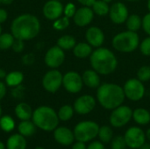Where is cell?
Returning a JSON list of instances; mask_svg holds the SVG:
<instances>
[{"mask_svg": "<svg viewBox=\"0 0 150 149\" xmlns=\"http://www.w3.org/2000/svg\"><path fill=\"white\" fill-rule=\"evenodd\" d=\"M7 92V89H6V83H3L0 81V100H2Z\"/></svg>", "mask_w": 150, "mask_h": 149, "instance_id": "obj_44", "label": "cell"}, {"mask_svg": "<svg viewBox=\"0 0 150 149\" xmlns=\"http://www.w3.org/2000/svg\"><path fill=\"white\" fill-rule=\"evenodd\" d=\"M142 28L144 32L150 36V12L147 13L142 18Z\"/></svg>", "mask_w": 150, "mask_h": 149, "instance_id": "obj_38", "label": "cell"}, {"mask_svg": "<svg viewBox=\"0 0 150 149\" xmlns=\"http://www.w3.org/2000/svg\"><path fill=\"white\" fill-rule=\"evenodd\" d=\"M11 48L13 49L14 52L16 53H21L24 48H25V44H24V41L21 40H17L15 39L14 42H13V45L11 47Z\"/></svg>", "mask_w": 150, "mask_h": 149, "instance_id": "obj_39", "label": "cell"}, {"mask_svg": "<svg viewBox=\"0 0 150 149\" xmlns=\"http://www.w3.org/2000/svg\"><path fill=\"white\" fill-rule=\"evenodd\" d=\"M137 78L142 83L150 80V66H142L137 72Z\"/></svg>", "mask_w": 150, "mask_h": 149, "instance_id": "obj_34", "label": "cell"}, {"mask_svg": "<svg viewBox=\"0 0 150 149\" xmlns=\"http://www.w3.org/2000/svg\"><path fill=\"white\" fill-rule=\"evenodd\" d=\"M71 149H87V145L82 141H76L72 144Z\"/></svg>", "mask_w": 150, "mask_h": 149, "instance_id": "obj_43", "label": "cell"}, {"mask_svg": "<svg viewBox=\"0 0 150 149\" xmlns=\"http://www.w3.org/2000/svg\"><path fill=\"white\" fill-rule=\"evenodd\" d=\"M113 137H114V133L110 126L105 125L99 127L98 138L101 142H103L104 144H108L112 141Z\"/></svg>", "mask_w": 150, "mask_h": 149, "instance_id": "obj_27", "label": "cell"}, {"mask_svg": "<svg viewBox=\"0 0 150 149\" xmlns=\"http://www.w3.org/2000/svg\"><path fill=\"white\" fill-rule=\"evenodd\" d=\"M5 146L6 149H26V138L18 133H13L7 139Z\"/></svg>", "mask_w": 150, "mask_h": 149, "instance_id": "obj_20", "label": "cell"}, {"mask_svg": "<svg viewBox=\"0 0 150 149\" xmlns=\"http://www.w3.org/2000/svg\"><path fill=\"white\" fill-rule=\"evenodd\" d=\"M129 16V11L127 5L121 2L114 3L109 11V17L112 23L116 25H120L126 22Z\"/></svg>", "mask_w": 150, "mask_h": 149, "instance_id": "obj_14", "label": "cell"}, {"mask_svg": "<svg viewBox=\"0 0 150 149\" xmlns=\"http://www.w3.org/2000/svg\"><path fill=\"white\" fill-rule=\"evenodd\" d=\"M85 39L92 47H100L105 41V34L98 26H91L85 32Z\"/></svg>", "mask_w": 150, "mask_h": 149, "instance_id": "obj_18", "label": "cell"}, {"mask_svg": "<svg viewBox=\"0 0 150 149\" xmlns=\"http://www.w3.org/2000/svg\"><path fill=\"white\" fill-rule=\"evenodd\" d=\"M112 47L120 53H132L140 46V37L136 32L125 31L116 34L112 40Z\"/></svg>", "mask_w": 150, "mask_h": 149, "instance_id": "obj_5", "label": "cell"}, {"mask_svg": "<svg viewBox=\"0 0 150 149\" xmlns=\"http://www.w3.org/2000/svg\"><path fill=\"white\" fill-rule=\"evenodd\" d=\"M91 9L94 13L98 16H106L107 14H109L110 6L109 4L102 0H96L95 3L91 5Z\"/></svg>", "mask_w": 150, "mask_h": 149, "instance_id": "obj_30", "label": "cell"}, {"mask_svg": "<svg viewBox=\"0 0 150 149\" xmlns=\"http://www.w3.org/2000/svg\"><path fill=\"white\" fill-rule=\"evenodd\" d=\"M94 11H92L91 7L89 6H83L76 10L73 19L75 24L77 26L83 27L91 23L94 18Z\"/></svg>", "mask_w": 150, "mask_h": 149, "instance_id": "obj_17", "label": "cell"}, {"mask_svg": "<svg viewBox=\"0 0 150 149\" xmlns=\"http://www.w3.org/2000/svg\"><path fill=\"white\" fill-rule=\"evenodd\" d=\"M96 98L91 95H83L77 97L73 105L75 112L79 115H87L96 107Z\"/></svg>", "mask_w": 150, "mask_h": 149, "instance_id": "obj_12", "label": "cell"}, {"mask_svg": "<svg viewBox=\"0 0 150 149\" xmlns=\"http://www.w3.org/2000/svg\"><path fill=\"white\" fill-rule=\"evenodd\" d=\"M83 6H89L91 7V5L95 3L96 0H77Z\"/></svg>", "mask_w": 150, "mask_h": 149, "instance_id": "obj_46", "label": "cell"}, {"mask_svg": "<svg viewBox=\"0 0 150 149\" xmlns=\"http://www.w3.org/2000/svg\"><path fill=\"white\" fill-rule=\"evenodd\" d=\"M92 47L88 42H79L76 43L73 48V54L76 58L85 59L90 57L92 54Z\"/></svg>", "mask_w": 150, "mask_h": 149, "instance_id": "obj_23", "label": "cell"}, {"mask_svg": "<svg viewBox=\"0 0 150 149\" xmlns=\"http://www.w3.org/2000/svg\"><path fill=\"white\" fill-rule=\"evenodd\" d=\"M146 138H147V140L149 141H150V128H149L147 131H146Z\"/></svg>", "mask_w": 150, "mask_h": 149, "instance_id": "obj_50", "label": "cell"}, {"mask_svg": "<svg viewBox=\"0 0 150 149\" xmlns=\"http://www.w3.org/2000/svg\"><path fill=\"white\" fill-rule=\"evenodd\" d=\"M139 149H150V143L145 142V144H143Z\"/></svg>", "mask_w": 150, "mask_h": 149, "instance_id": "obj_49", "label": "cell"}, {"mask_svg": "<svg viewBox=\"0 0 150 149\" xmlns=\"http://www.w3.org/2000/svg\"><path fill=\"white\" fill-rule=\"evenodd\" d=\"M92 69L99 75L107 76L113 73L118 66V60L114 53L106 47H98L90 56Z\"/></svg>", "mask_w": 150, "mask_h": 149, "instance_id": "obj_3", "label": "cell"}, {"mask_svg": "<svg viewBox=\"0 0 150 149\" xmlns=\"http://www.w3.org/2000/svg\"><path fill=\"white\" fill-rule=\"evenodd\" d=\"M54 141L63 147H69L75 142V135L73 131L67 126H57L54 132Z\"/></svg>", "mask_w": 150, "mask_h": 149, "instance_id": "obj_15", "label": "cell"}, {"mask_svg": "<svg viewBox=\"0 0 150 149\" xmlns=\"http://www.w3.org/2000/svg\"><path fill=\"white\" fill-rule=\"evenodd\" d=\"M111 149H127V144L122 135H116L110 142Z\"/></svg>", "mask_w": 150, "mask_h": 149, "instance_id": "obj_33", "label": "cell"}, {"mask_svg": "<svg viewBox=\"0 0 150 149\" xmlns=\"http://www.w3.org/2000/svg\"><path fill=\"white\" fill-rule=\"evenodd\" d=\"M6 72H5V70L4 69H3V68H0V80L1 79H4L5 78V76H6Z\"/></svg>", "mask_w": 150, "mask_h": 149, "instance_id": "obj_47", "label": "cell"}, {"mask_svg": "<svg viewBox=\"0 0 150 149\" xmlns=\"http://www.w3.org/2000/svg\"><path fill=\"white\" fill-rule=\"evenodd\" d=\"M99 127L98 124L92 120H83L77 123L73 130L76 141L84 143L94 141L98 137Z\"/></svg>", "mask_w": 150, "mask_h": 149, "instance_id": "obj_6", "label": "cell"}, {"mask_svg": "<svg viewBox=\"0 0 150 149\" xmlns=\"http://www.w3.org/2000/svg\"><path fill=\"white\" fill-rule=\"evenodd\" d=\"M87 149H105V147L100 141H92L87 146Z\"/></svg>", "mask_w": 150, "mask_h": 149, "instance_id": "obj_41", "label": "cell"}, {"mask_svg": "<svg viewBox=\"0 0 150 149\" xmlns=\"http://www.w3.org/2000/svg\"><path fill=\"white\" fill-rule=\"evenodd\" d=\"M64 11V6L59 0L47 1L42 9L43 15L49 20H55L62 17Z\"/></svg>", "mask_w": 150, "mask_h": 149, "instance_id": "obj_16", "label": "cell"}, {"mask_svg": "<svg viewBox=\"0 0 150 149\" xmlns=\"http://www.w3.org/2000/svg\"><path fill=\"white\" fill-rule=\"evenodd\" d=\"M125 97L130 101L137 102L143 98L145 96L146 89L143 83L138 78L128 79L123 86Z\"/></svg>", "mask_w": 150, "mask_h": 149, "instance_id": "obj_8", "label": "cell"}, {"mask_svg": "<svg viewBox=\"0 0 150 149\" xmlns=\"http://www.w3.org/2000/svg\"><path fill=\"white\" fill-rule=\"evenodd\" d=\"M0 4H1V2H0Z\"/></svg>", "mask_w": 150, "mask_h": 149, "instance_id": "obj_58", "label": "cell"}, {"mask_svg": "<svg viewBox=\"0 0 150 149\" xmlns=\"http://www.w3.org/2000/svg\"><path fill=\"white\" fill-rule=\"evenodd\" d=\"M129 149H130V148H129Z\"/></svg>", "mask_w": 150, "mask_h": 149, "instance_id": "obj_61", "label": "cell"}, {"mask_svg": "<svg viewBox=\"0 0 150 149\" xmlns=\"http://www.w3.org/2000/svg\"><path fill=\"white\" fill-rule=\"evenodd\" d=\"M2 117V107H1V105H0V118Z\"/></svg>", "mask_w": 150, "mask_h": 149, "instance_id": "obj_56", "label": "cell"}, {"mask_svg": "<svg viewBox=\"0 0 150 149\" xmlns=\"http://www.w3.org/2000/svg\"><path fill=\"white\" fill-rule=\"evenodd\" d=\"M4 79L7 86L14 88L22 83L24 80V75L20 71H11L6 75Z\"/></svg>", "mask_w": 150, "mask_h": 149, "instance_id": "obj_25", "label": "cell"}, {"mask_svg": "<svg viewBox=\"0 0 150 149\" xmlns=\"http://www.w3.org/2000/svg\"><path fill=\"white\" fill-rule=\"evenodd\" d=\"M102 1H104V2H105V3H107V4H109V3H111L112 0H102Z\"/></svg>", "mask_w": 150, "mask_h": 149, "instance_id": "obj_54", "label": "cell"}, {"mask_svg": "<svg viewBox=\"0 0 150 149\" xmlns=\"http://www.w3.org/2000/svg\"><path fill=\"white\" fill-rule=\"evenodd\" d=\"M34 149H45L43 147H40V146H38V147H36Z\"/></svg>", "mask_w": 150, "mask_h": 149, "instance_id": "obj_53", "label": "cell"}, {"mask_svg": "<svg viewBox=\"0 0 150 149\" xmlns=\"http://www.w3.org/2000/svg\"><path fill=\"white\" fill-rule=\"evenodd\" d=\"M0 149H6V146L3 141H0Z\"/></svg>", "mask_w": 150, "mask_h": 149, "instance_id": "obj_51", "label": "cell"}, {"mask_svg": "<svg viewBox=\"0 0 150 149\" xmlns=\"http://www.w3.org/2000/svg\"><path fill=\"white\" fill-rule=\"evenodd\" d=\"M82 78L83 84L91 89H98L101 84L99 74L94 69L85 70L82 75Z\"/></svg>", "mask_w": 150, "mask_h": 149, "instance_id": "obj_19", "label": "cell"}, {"mask_svg": "<svg viewBox=\"0 0 150 149\" xmlns=\"http://www.w3.org/2000/svg\"><path fill=\"white\" fill-rule=\"evenodd\" d=\"M40 23L39 18L30 13H25L13 19L11 25V33L17 40H30L40 32Z\"/></svg>", "mask_w": 150, "mask_h": 149, "instance_id": "obj_1", "label": "cell"}, {"mask_svg": "<svg viewBox=\"0 0 150 149\" xmlns=\"http://www.w3.org/2000/svg\"><path fill=\"white\" fill-rule=\"evenodd\" d=\"M62 86L68 92L71 94H76L80 92L83 86L82 76L76 71L67 72L62 77Z\"/></svg>", "mask_w": 150, "mask_h": 149, "instance_id": "obj_11", "label": "cell"}, {"mask_svg": "<svg viewBox=\"0 0 150 149\" xmlns=\"http://www.w3.org/2000/svg\"><path fill=\"white\" fill-rule=\"evenodd\" d=\"M74 113H75V110H74L73 106H71L69 105H62L59 109V111L57 112L59 119L61 121H64V122L70 120L73 118Z\"/></svg>", "mask_w": 150, "mask_h": 149, "instance_id": "obj_29", "label": "cell"}, {"mask_svg": "<svg viewBox=\"0 0 150 149\" xmlns=\"http://www.w3.org/2000/svg\"><path fill=\"white\" fill-rule=\"evenodd\" d=\"M15 115L16 117L19 119V120H29L32 119V116H33V109L32 107L26 104V103H19L16 105L15 110H14Z\"/></svg>", "mask_w": 150, "mask_h": 149, "instance_id": "obj_21", "label": "cell"}, {"mask_svg": "<svg viewBox=\"0 0 150 149\" xmlns=\"http://www.w3.org/2000/svg\"><path fill=\"white\" fill-rule=\"evenodd\" d=\"M147 7H148V10L150 12V0H148V3H147Z\"/></svg>", "mask_w": 150, "mask_h": 149, "instance_id": "obj_52", "label": "cell"}, {"mask_svg": "<svg viewBox=\"0 0 150 149\" xmlns=\"http://www.w3.org/2000/svg\"><path fill=\"white\" fill-rule=\"evenodd\" d=\"M132 119L139 126H147L150 123V112L145 108H136L133 111Z\"/></svg>", "mask_w": 150, "mask_h": 149, "instance_id": "obj_22", "label": "cell"}, {"mask_svg": "<svg viewBox=\"0 0 150 149\" xmlns=\"http://www.w3.org/2000/svg\"><path fill=\"white\" fill-rule=\"evenodd\" d=\"M149 97H150V94H149Z\"/></svg>", "mask_w": 150, "mask_h": 149, "instance_id": "obj_59", "label": "cell"}, {"mask_svg": "<svg viewBox=\"0 0 150 149\" xmlns=\"http://www.w3.org/2000/svg\"><path fill=\"white\" fill-rule=\"evenodd\" d=\"M62 74L56 68L47 72L42 78V86L47 92L55 93L62 85Z\"/></svg>", "mask_w": 150, "mask_h": 149, "instance_id": "obj_10", "label": "cell"}, {"mask_svg": "<svg viewBox=\"0 0 150 149\" xmlns=\"http://www.w3.org/2000/svg\"><path fill=\"white\" fill-rule=\"evenodd\" d=\"M2 33V27H1V24H0V34Z\"/></svg>", "mask_w": 150, "mask_h": 149, "instance_id": "obj_57", "label": "cell"}, {"mask_svg": "<svg viewBox=\"0 0 150 149\" xmlns=\"http://www.w3.org/2000/svg\"><path fill=\"white\" fill-rule=\"evenodd\" d=\"M32 120L37 128L44 132H54L59 126V118L57 112L50 106L41 105L37 107L32 116Z\"/></svg>", "mask_w": 150, "mask_h": 149, "instance_id": "obj_4", "label": "cell"}, {"mask_svg": "<svg viewBox=\"0 0 150 149\" xmlns=\"http://www.w3.org/2000/svg\"><path fill=\"white\" fill-rule=\"evenodd\" d=\"M14 0H0L1 4H5V5H8V4H11Z\"/></svg>", "mask_w": 150, "mask_h": 149, "instance_id": "obj_48", "label": "cell"}, {"mask_svg": "<svg viewBox=\"0 0 150 149\" xmlns=\"http://www.w3.org/2000/svg\"><path fill=\"white\" fill-rule=\"evenodd\" d=\"M59 1H61V0H59Z\"/></svg>", "mask_w": 150, "mask_h": 149, "instance_id": "obj_60", "label": "cell"}, {"mask_svg": "<svg viewBox=\"0 0 150 149\" xmlns=\"http://www.w3.org/2000/svg\"><path fill=\"white\" fill-rule=\"evenodd\" d=\"M123 88L116 83H105L99 85L97 90V100L105 110L112 111L116 107L123 105L125 101Z\"/></svg>", "mask_w": 150, "mask_h": 149, "instance_id": "obj_2", "label": "cell"}, {"mask_svg": "<svg viewBox=\"0 0 150 149\" xmlns=\"http://www.w3.org/2000/svg\"><path fill=\"white\" fill-rule=\"evenodd\" d=\"M123 136L127 147L130 149H139L147 141L145 132L140 126H135L129 127Z\"/></svg>", "mask_w": 150, "mask_h": 149, "instance_id": "obj_9", "label": "cell"}, {"mask_svg": "<svg viewBox=\"0 0 150 149\" xmlns=\"http://www.w3.org/2000/svg\"><path fill=\"white\" fill-rule=\"evenodd\" d=\"M76 11V6L74 4L72 3H69L65 7H64V11H63V13L66 17L68 18H73L75 13Z\"/></svg>", "mask_w": 150, "mask_h": 149, "instance_id": "obj_37", "label": "cell"}, {"mask_svg": "<svg viewBox=\"0 0 150 149\" xmlns=\"http://www.w3.org/2000/svg\"><path fill=\"white\" fill-rule=\"evenodd\" d=\"M126 25L127 30L132 32H138L142 27V18L137 14H131L126 20Z\"/></svg>", "mask_w": 150, "mask_h": 149, "instance_id": "obj_26", "label": "cell"}, {"mask_svg": "<svg viewBox=\"0 0 150 149\" xmlns=\"http://www.w3.org/2000/svg\"><path fill=\"white\" fill-rule=\"evenodd\" d=\"M34 61H35V58L33 54H27L24 55L22 59V61L25 65H32L34 62Z\"/></svg>", "mask_w": 150, "mask_h": 149, "instance_id": "obj_42", "label": "cell"}, {"mask_svg": "<svg viewBox=\"0 0 150 149\" xmlns=\"http://www.w3.org/2000/svg\"><path fill=\"white\" fill-rule=\"evenodd\" d=\"M8 18V13L4 9H0V24H3L5 22V20Z\"/></svg>", "mask_w": 150, "mask_h": 149, "instance_id": "obj_45", "label": "cell"}, {"mask_svg": "<svg viewBox=\"0 0 150 149\" xmlns=\"http://www.w3.org/2000/svg\"><path fill=\"white\" fill-rule=\"evenodd\" d=\"M76 44V39L72 35H69V34L63 35L57 40V46L64 51L73 49Z\"/></svg>", "mask_w": 150, "mask_h": 149, "instance_id": "obj_28", "label": "cell"}, {"mask_svg": "<svg viewBox=\"0 0 150 149\" xmlns=\"http://www.w3.org/2000/svg\"><path fill=\"white\" fill-rule=\"evenodd\" d=\"M69 25V18L64 16V17H60L59 18L55 19L54 24H53V26L55 30H58V31H62V30H64L66 29L68 26Z\"/></svg>", "mask_w": 150, "mask_h": 149, "instance_id": "obj_35", "label": "cell"}, {"mask_svg": "<svg viewBox=\"0 0 150 149\" xmlns=\"http://www.w3.org/2000/svg\"><path fill=\"white\" fill-rule=\"evenodd\" d=\"M127 1H129V2H139L141 0H127Z\"/></svg>", "mask_w": 150, "mask_h": 149, "instance_id": "obj_55", "label": "cell"}, {"mask_svg": "<svg viewBox=\"0 0 150 149\" xmlns=\"http://www.w3.org/2000/svg\"><path fill=\"white\" fill-rule=\"evenodd\" d=\"M15 38L11 33H1L0 34V50H7L13 45Z\"/></svg>", "mask_w": 150, "mask_h": 149, "instance_id": "obj_32", "label": "cell"}, {"mask_svg": "<svg viewBox=\"0 0 150 149\" xmlns=\"http://www.w3.org/2000/svg\"><path fill=\"white\" fill-rule=\"evenodd\" d=\"M0 128L5 133H11L15 128V121L10 115H2L0 118Z\"/></svg>", "mask_w": 150, "mask_h": 149, "instance_id": "obj_31", "label": "cell"}, {"mask_svg": "<svg viewBox=\"0 0 150 149\" xmlns=\"http://www.w3.org/2000/svg\"><path fill=\"white\" fill-rule=\"evenodd\" d=\"M133 118V110L127 105H120L111 112L109 122L112 127L121 128L127 126Z\"/></svg>", "mask_w": 150, "mask_h": 149, "instance_id": "obj_7", "label": "cell"}, {"mask_svg": "<svg viewBox=\"0 0 150 149\" xmlns=\"http://www.w3.org/2000/svg\"><path fill=\"white\" fill-rule=\"evenodd\" d=\"M24 90H25V88L20 84V85H18V86L13 88V90H12V91H11V94H12V96H13L15 98L19 99V98H21V97H23V95H24Z\"/></svg>", "mask_w": 150, "mask_h": 149, "instance_id": "obj_40", "label": "cell"}, {"mask_svg": "<svg viewBox=\"0 0 150 149\" xmlns=\"http://www.w3.org/2000/svg\"><path fill=\"white\" fill-rule=\"evenodd\" d=\"M37 130V126L34 125L32 119L29 120H22L18 125V132L24 137H31L33 136Z\"/></svg>", "mask_w": 150, "mask_h": 149, "instance_id": "obj_24", "label": "cell"}, {"mask_svg": "<svg viewBox=\"0 0 150 149\" xmlns=\"http://www.w3.org/2000/svg\"><path fill=\"white\" fill-rule=\"evenodd\" d=\"M65 61V53L57 45L50 47L44 57V61L46 65L51 68H57L62 65Z\"/></svg>", "mask_w": 150, "mask_h": 149, "instance_id": "obj_13", "label": "cell"}, {"mask_svg": "<svg viewBox=\"0 0 150 149\" xmlns=\"http://www.w3.org/2000/svg\"><path fill=\"white\" fill-rule=\"evenodd\" d=\"M140 51L145 56H150V36L140 42Z\"/></svg>", "mask_w": 150, "mask_h": 149, "instance_id": "obj_36", "label": "cell"}]
</instances>
